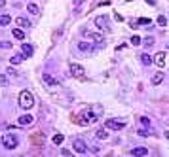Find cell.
<instances>
[{"label":"cell","instance_id":"obj_4","mask_svg":"<svg viewBox=\"0 0 169 157\" xmlns=\"http://www.w3.org/2000/svg\"><path fill=\"white\" fill-rule=\"evenodd\" d=\"M87 38H91L93 42H95V49H99V48H105L107 46V42H105V38H103V34H97V32H84Z\"/></svg>","mask_w":169,"mask_h":157},{"label":"cell","instance_id":"obj_30","mask_svg":"<svg viewBox=\"0 0 169 157\" xmlns=\"http://www.w3.org/2000/svg\"><path fill=\"white\" fill-rule=\"evenodd\" d=\"M0 83H2V85H4V83H8V76H6V74L0 76Z\"/></svg>","mask_w":169,"mask_h":157},{"label":"cell","instance_id":"obj_3","mask_svg":"<svg viewBox=\"0 0 169 157\" xmlns=\"http://www.w3.org/2000/svg\"><path fill=\"white\" fill-rule=\"evenodd\" d=\"M31 144H32L34 148H38V150L44 148V144H46V136H44V132H42V131H36V132L31 134Z\"/></svg>","mask_w":169,"mask_h":157},{"label":"cell","instance_id":"obj_34","mask_svg":"<svg viewBox=\"0 0 169 157\" xmlns=\"http://www.w3.org/2000/svg\"><path fill=\"white\" fill-rule=\"evenodd\" d=\"M6 6V0H0V8H4Z\"/></svg>","mask_w":169,"mask_h":157},{"label":"cell","instance_id":"obj_16","mask_svg":"<svg viewBox=\"0 0 169 157\" xmlns=\"http://www.w3.org/2000/svg\"><path fill=\"white\" fill-rule=\"evenodd\" d=\"M95 138H97V140H107L108 138V132L103 131V129H99V131H95Z\"/></svg>","mask_w":169,"mask_h":157},{"label":"cell","instance_id":"obj_14","mask_svg":"<svg viewBox=\"0 0 169 157\" xmlns=\"http://www.w3.org/2000/svg\"><path fill=\"white\" fill-rule=\"evenodd\" d=\"M131 155H148V148H144V146L133 148V150H131Z\"/></svg>","mask_w":169,"mask_h":157},{"label":"cell","instance_id":"obj_29","mask_svg":"<svg viewBox=\"0 0 169 157\" xmlns=\"http://www.w3.org/2000/svg\"><path fill=\"white\" fill-rule=\"evenodd\" d=\"M131 44H133V46H141V44H142V38H139V36H133V38H131Z\"/></svg>","mask_w":169,"mask_h":157},{"label":"cell","instance_id":"obj_1","mask_svg":"<svg viewBox=\"0 0 169 157\" xmlns=\"http://www.w3.org/2000/svg\"><path fill=\"white\" fill-rule=\"evenodd\" d=\"M19 106L23 110H31L34 106V95L31 91H21L19 93Z\"/></svg>","mask_w":169,"mask_h":157},{"label":"cell","instance_id":"obj_12","mask_svg":"<svg viewBox=\"0 0 169 157\" xmlns=\"http://www.w3.org/2000/svg\"><path fill=\"white\" fill-rule=\"evenodd\" d=\"M32 46L31 44H21V53H23V57H31L32 55Z\"/></svg>","mask_w":169,"mask_h":157},{"label":"cell","instance_id":"obj_8","mask_svg":"<svg viewBox=\"0 0 169 157\" xmlns=\"http://www.w3.org/2000/svg\"><path fill=\"white\" fill-rule=\"evenodd\" d=\"M72 146H74V151H76V153H86V151H87V144H86V140H82V138H74Z\"/></svg>","mask_w":169,"mask_h":157},{"label":"cell","instance_id":"obj_10","mask_svg":"<svg viewBox=\"0 0 169 157\" xmlns=\"http://www.w3.org/2000/svg\"><path fill=\"white\" fill-rule=\"evenodd\" d=\"M78 49L82 51V53H95L97 49H95V46H91L89 42H80L78 44Z\"/></svg>","mask_w":169,"mask_h":157},{"label":"cell","instance_id":"obj_21","mask_svg":"<svg viewBox=\"0 0 169 157\" xmlns=\"http://www.w3.org/2000/svg\"><path fill=\"white\" fill-rule=\"evenodd\" d=\"M27 10H29V12H31L32 15H38V13H40V8H38V6H36L34 2H31V4L27 6Z\"/></svg>","mask_w":169,"mask_h":157},{"label":"cell","instance_id":"obj_2","mask_svg":"<svg viewBox=\"0 0 169 157\" xmlns=\"http://www.w3.org/2000/svg\"><path fill=\"white\" fill-rule=\"evenodd\" d=\"M2 146H4L6 150H15V148L19 146V138L15 136V134L8 132V134H4V136H2Z\"/></svg>","mask_w":169,"mask_h":157},{"label":"cell","instance_id":"obj_23","mask_svg":"<svg viewBox=\"0 0 169 157\" xmlns=\"http://www.w3.org/2000/svg\"><path fill=\"white\" fill-rule=\"evenodd\" d=\"M156 21H158V25H160V27H167V17H165V15H158Z\"/></svg>","mask_w":169,"mask_h":157},{"label":"cell","instance_id":"obj_5","mask_svg":"<svg viewBox=\"0 0 169 157\" xmlns=\"http://www.w3.org/2000/svg\"><path fill=\"white\" fill-rule=\"evenodd\" d=\"M95 27H97V29H103V30H107V32H110L108 17H107V15H99L97 19H95Z\"/></svg>","mask_w":169,"mask_h":157},{"label":"cell","instance_id":"obj_24","mask_svg":"<svg viewBox=\"0 0 169 157\" xmlns=\"http://www.w3.org/2000/svg\"><path fill=\"white\" fill-rule=\"evenodd\" d=\"M0 48H2V49H10L12 48V42L10 40H0Z\"/></svg>","mask_w":169,"mask_h":157},{"label":"cell","instance_id":"obj_20","mask_svg":"<svg viewBox=\"0 0 169 157\" xmlns=\"http://www.w3.org/2000/svg\"><path fill=\"white\" fill-rule=\"evenodd\" d=\"M42 78H44V81H46L47 85H57V80H55V78H52L50 74H44Z\"/></svg>","mask_w":169,"mask_h":157},{"label":"cell","instance_id":"obj_7","mask_svg":"<svg viewBox=\"0 0 169 157\" xmlns=\"http://www.w3.org/2000/svg\"><path fill=\"white\" fill-rule=\"evenodd\" d=\"M154 62L158 64V68H165V66H167V51H160V53H156Z\"/></svg>","mask_w":169,"mask_h":157},{"label":"cell","instance_id":"obj_35","mask_svg":"<svg viewBox=\"0 0 169 157\" xmlns=\"http://www.w3.org/2000/svg\"><path fill=\"white\" fill-rule=\"evenodd\" d=\"M126 2H131V0H126Z\"/></svg>","mask_w":169,"mask_h":157},{"label":"cell","instance_id":"obj_27","mask_svg":"<svg viewBox=\"0 0 169 157\" xmlns=\"http://www.w3.org/2000/svg\"><path fill=\"white\" fill-rule=\"evenodd\" d=\"M154 42H156V40H154L152 36H148V38H144V46H147V48H152Z\"/></svg>","mask_w":169,"mask_h":157},{"label":"cell","instance_id":"obj_9","mask_svg":"<svg viewBox=\"0 0 169 157\" xmlns=\"http://www.w3.org/2000/svg\"><path fill=\"white\" fill-rule=\"evenodd\" d=\"M68 70H70V74L74 76V78H84V66L76 64V62H72V64L68 66Z\"/></svg>","mask_w":169,"mask_h":157},{"label":"cell","instance_id":"obj_28","mask_svg":"<svg viewBox=\"0 0 169 157\" xmlns=\"http://www.w3.org/2000/svg\"><path fill=\"white\" fill-rule=\"evenodd\" d=\"M137 25H142V27H148V25H150V19H148V17H144V19H139V21H137Z\"/></svg>","mask_w":169,"mask_h":157},{"label":"cell","instance_id":"obj_19","mask_svg":"<svg viewBox=\"0 0 169 157\" xmlns=\"http://www.w3.org/2000/svg\"><path fill=\"white\" fill-rule=\"evenodd\" d=\"M141 62H142L144 66H148V64L152 62V57H150L148 53H142V55H141Z\"/></svg>","mask_w":169,"mask_h":157},{"label":"cell","instance_id":"obj_26","mask_svg":"<svg viewBox=\"0 0 169 157\" xmlns=\"http://www.w3.org/2000/svg\"><path fill=\"white\" fill-rule=\"evenodd\" d=\"M63 140H65V136H63V134H55V136H53V144H63Z\"/></svg>","mask_w":169,"mask_h":157},{"label":"cell","instance_id":"obj_33","mask_svg":"<svg viewBox=\"0 0 169 157\" xmlns=\"http://www.w3.org/2000/svg\"><path fill=\"white\" fill-rule=\"evenodd\" d=\"M139 134H141V136H147V134H148V131H144V129H139Z\"/></svg>","mask_w":169,"mask_h":157},{"label":"cell","instance_id":"obj_32","mask_svg":"<svg viewBox=\"0 0 169 157\" xmlns=\"http://www.w3.org/2000/svg\"><path fill=\"white\" fill-rule=\"evenodd\" d=\"M82 2H84V0H72V6H74V8H78Z\"/></svg>","mask_w":169,"mask_h":157},{"label":"cell","instance_id":"obj_22","mask_svg":"<svg viewBox=\"0 0 169 157\" xmlns=\"http://www.w3.org/2000/svg\"><path fill=\"white\" fill-rule=\"evenodd\" d=\"M13 38H17V40H25V32H23L21 29H13Z\"/></svg>","mask_w":169,"mask_h":157},{"label":"cell","instance_id":"obj_18","mask_svg":"<svg viewBox=\"0 0 169 157\" xmlns=\"http://www.w3.org/2000/svg\"><path fill=\"white\" fill-rule=\"evenodd\" d=\"M10 21H12V17H10L8 13L0 15V27H6V25H10Z\"/></svg>","mask_w":169,"mask_h":157},{"label":"cell","instance_id":"obj_6","mask_svg":"<svg viewBox=\"0 0 169 157\" xmlns=\"http://www.w3.org/2000/svg\"><path fill=\"white\" fill-rule=\"evenodd\" d=\"M105 127L110 129V131H122V129L126 127V123H124V121H118V119H107Z\"/></svg>","mask_w":169,"mask_h":157},{"label":"cell","instance_id":"obj_11","mask_svg":"<svg viewBox=\"0 0 169 157\" xmlns=\"http://www.w3.org/2000/svg\"><path fill=\"white\" fill-rule=\"evenodd\" d=\"M72 121H74V123H78V125H82V127H86V125H89V121H87V118L84 116V112H80V114H74V116H72Z\"/></svg>","mask_w":169,"mask_h":157},{"label":"cell","instance_id":"obj_17","mask_svg":"<svg viewBox=\"0 0 169 157\" xmlns=\"http://www.w3.org/2000/svg\"><path fill=\"white\" fill-rule=\"evenodd\" d=\"M15 23H17L19 27H23V29H25V27H31V21L25 19V17H17V19H15Z\"/></svg>","mask_w":169,"mask_h":157},{"label":"cell","instance_id":"obj_25","mask_svg":"<svg viewBox=\"0 0 169 157\" xmlns=\"http://www.w3.org/2000/svg\"><path fill=\"white\" fill-rule=\"evenodd\" d=\"M23 59H25V57H23V55H13V57H12L10 61H12V64H19V62L23 61Z\"/></svg>","mask_w":169,"mask_h":157},{"label":"cell","instance_id":"obj_13","mask_svg":"<svg viewBox=\"0 0 169 157\" xmlns=\"http://www.w3.org/2000/svg\"><path fill=\"white\" fill-rule=\"evenodd\" d=\"M31 123H34V116H21L19 118V125H23V127H25V125H31Z\"/></svg>","mask_w":169,"mask_h":157},{"label":"cell","instance_id":"obj_31","mask_svg":"<svg viewBox=\"0 0 169 157\" xmlns=\"http://www.w3.org/2000/svg\"><path fill=\"white\" fill-rule=\"evenodd\" d=\"M139 121H141L144 127H148V119H147V118H139Z\"/></svg>","mask_w":169,"mask_h":157},{"label":"cell","instance_id":"obj_15","mask_svg":"<svg viewBox=\"0 0 169 157\" xmlns=\"http://www.w3.org/2000/svg\"><path fill=\"white\" fill-rule=\"evenodd\" d=\"M163 78H165V74H163V72L154 74V76H152V85H160V83L163 81Z\"/></svg>","mask_w":169,"mask_h":157}]
</instances>
